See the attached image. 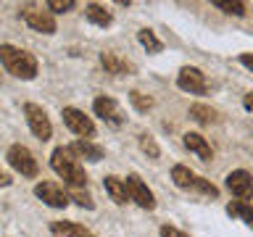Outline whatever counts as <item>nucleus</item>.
Here are the masks:
<instances>
[{
	"mask_svg": "<svg viewBox=\"0 0 253 237\" xmlns=\"http://www.w3.org/2000/svg\"><path fill=\"white\" fill-rule=\"evenodd\" d=\"M50 166L69 187H84L87 174H84L82 166H79V158H77V153L71 148H66V145L55 148L53 156H50Z\"/></svg>",
	"mask_w": 253,
	"mask_h": 237,
	"instance_id": "nucleus-1",
	"label": "nucleus"
},
{
	"mask_svg": "<svg viewBox=\"0 0 253 237\" xmlns=\"http://www.w3.org/2000/svg\"><path fill=\"white\" fill-rule=\"evenodd\" d=\"M0 61L8 69V74L16 79H35L37 77V58L27 50H19L13 45H0Z\"/></svg>",
	"mask_w": 253,
	"mask_h": 237,
	"instance_id": "nucleus-2",
	"label": "nucleus"
},
{
	"mask_svg": "<svg viewBox=\"0 0 253 237\" xmlns=\"http://www.w3.org/2000/svg\"><path fill=\"white\" fill-rule=\"evenodd\" d=\"M171 179H174V185L182 187V190H193V193H201V195H209V198H216L219 195V190L213 187L209 179L198 177L195 171H190L187 166H182V163H177L171 169Z\"/></svg>",
	"mask_w": 253,
	"mask_h": 237,
	"instance_id": "nucleus-3",
	"label": "nucleus"
},
{
	"mask_svg": "<svg viewBox=\"0 0 253 237\" xmlns=\"http://www.w3.org/2000/svg\"><path fill=\"white\" fill-rule=\"evenodd\" d=\"M24 116H27V124H29V129L35 137L40 140H50V134H53V126H50V118H47V114L42 111V106H37V103H27L24 106Z\"/></svg>",
	"mask_w": 253,
	"mask_h": 237,
	"instance_id": "nucleus-4",
	"label": "nucleus"
},
{
	"mask_svg": "<svg viewBox=\"0 0 253 237\" xmlns=\"http://www.w3.org/2000/svg\"><path fill=\"white\" fill-rule=\"evenodd\" d=\"M8 163H11L21 177H37V161H35V156H32L29 148L11 145V150H8Z\"/></svg>",
	"mask_w": 253,
	"mask_h": 237,
	"instance_id": "nucleus-5",
	"label": "nucleus"
},
{
	"mask_svg": "<svg viewBox=\"0 0 253 237\" xmlns=\"http://www.w3.org/2000/svg\"><path fill=\"white\" fill-rule=\"evenodd\" d=\"M21 19L29 24L35 32H42V35H53L55 32V19L50 16V11H40L35 5H24L21 8Z\"/></svg>",
	"mask_w": 253,
	"mask_h": 237,
	"instance_id": "nucleus-6",
	"label": "nucleus"
},
{
	"mask_svg": "<svg viewBox=\"0 0 253 237\" xmlns=\"http://www.w3.org/2000/svg\"><path fill=\"white\" fill-rule=\"evenodd\" d=\"M35 195L50 208H66L69 205V193L61 185H55V182H40L35 187Z\"/></svg>",
	"mask_w": 253,
	"mask_h": 237,
	"instance_id": "nucleus-7",
	"label": "nucleus"
},
{
	"mask_svg": "<svg viewBox=\"0 0 253 237\" xmlns=\"http://www.w3.org/2000/svg\"><path fill=\"white\" fill-rule=\"evenodd\" d=\"M177 84H179V90H185L190 95H203L206 87H209L206 84V74L195 66H182L179 77H177Z\"/></svg>",
	"mask_w": 253,
	"mask_h": 237,
	"instance_id": "nucleus-8",
	"label": "nucleus"
},
{
	"mask_svg": "<svg viewBox=\"0 0 253 237\" xmlns=\"http://www.w3.org/2000/svg\"><path fill=\"white\" fill-rule=\"evenodd\" d=\"M63 124L69 126L74 134H79V137H92L95 134V124L90 116H84L79 108H63Z\"/></svg>",
	"mask_w": 253,
	"mask_h": 237,
	"instance_id": "nucleus-9",
	"label": "nucleus"
},
{
	"mask_svg": "<svg viewBox=\"0 0 253 237\" xmlns=\"http://www.w3.org/2000/svg\"><path fill=\"white\" fill-rule=\"evenodd\" d=\"M126 193H129V200H134L140 208H148V211L156 208L153 193H150L148 185L137 177V174H129V177H126Z\"/></svg>",
	"mask_w": 253,
	"mask_h": 237,
	"instance_id": "nucleus-10",
	"label": "nucleus"
},
{
	"mask_svg": "<svg viewBox=\"0 0 253 237\" xmlns=\"http://www.w3.org/2000/svg\"><path fill=\"white\" fill-rule=\"evenodd\" d=\"M92 108L106 124H111V126H122L124 124V111L114 98H106V95H103V98H95Z\"/></svg>",
	"mask_w": 253,
	"mask_h": 237,
	"instance_id": "nucleus-11",
	"label": "nucleus"
},
{
	"mask_svg": "<svg viewBox=\"0 0 253 237\" xmlns=\"http://www.w3.org/2000/svg\"><path fill=\"white\" fill-rule=\"evenodd\" d=\"M227 187H229V193L237 195V198H248L253 193V177L248 171L237 169V171H232L227 177Z\"/></svg>",
	"mask_w": 253,
	"mask_h": 237,
	"instance_id": "nucleus-12",
	"label": "nucleus"
},
{
	"mask_svg": "<svg viewBox=\"0 0 253 237\" xmlns=\"http://www.w3.org/2000/svg\"><path fill=\"white\" fill-rule=\"evenodd\" d=\"M185 145H187V150H193V153L201 158V161H211V158H213L211 145L206 142L203 134H198V132H187V134H185Z\"/></svg>",
	"mask_w": 253,
	"mask_h": 237,
	"instance_id": "nucleus-13",
	"label": "nucleus"
},
{
	"mask_svg": "<svg viewBox=\"0 0 253 237\" xmlns=\"http://www.w3.org/2000/svg\"><path fill=\"white\" fill-rule=\"evenodd\" d=\"M100 63H103V69H106L108 74H132V71H134L132 63L124 61V58H119L116 53H103Z\"/></svg>",
	"mask_w": 253,
	"mask_h": 237,
	"instance_id": "nucleus-14",
	"label": "nucleus"
},
{
	"mask_svg": "<svg viewBox=\"0 0 253 237\" xmlns=\"http://www.w3.org/2000/svg\"><path fill=\"white\" fill-rule=\"evenodd\" d=\"M103 187H106V193L111 195V200H116L119 205H124L126 200H129L126 182H122L119 177H106V179H103Z\"/></svg>",
	"mask_w": 253,
	"mask_h": 237,
	"instance_id": "nucleus-15",
	"label": "nucleus"
},
{
	"mask_svg": "<svg viewBox=\"0 0 253 237\" xmlns=\"http://www.w3.org/2000/svg\"><path fill=\"white\" fill-rule=\"evenodd\" d=\"M50 232L55 237H90V232L82 224H74V221H53Z\"/></svg>",
	"mask_w": 253,
	"mask_h": 237,
	"instance_id": "nucleus-16",
	"label": "nucleus"
},
{
	"mask_svg": "<svg viewBox=\"0 0 253 237\" xmlns=\"http://www.w3.org/2000/svg\"><path fill=\"white\" fill-rule=\"evenodd\" d=\"M71 150L77 153V158H87V161H92V163H98L100 158H103V148L95 145V142H90V140L74 142V145H71Z\"/></svg>",
	"mask_w": 253,
	"mask_h": 237,
	"instance_id": "nucleus-17",
	"label": "nucleus"
},
{
	"mask_svg": "<svg viewBox=\"0 0 253 237\" xmlns=\"http://www.w3.org/2000/svg\"><path fill=\"white\" fill-rule=\"evenodd\" d=\"M84 16H87V21L90 24H95V27H108L111 21H114V16H111L103 5H98V3H90L84 8Z\"/></svg>",
	"mask_w": 253,
	"mask_h": 237,
	"instance_id": "nucleus-18",
	"label": "nucleus"
},
{
	"mask_svg": "<svg viewBox=\"0 0 253 237\" xmlns=\"http://www.w3.org/2000/svg\"><path fill=\"white\" fill-rule=\"evenodd\" d=\"M227 213H229V216H237V219H243L245 224H248V227L253 229V205L243 203V200H232V203L227 205Z\"/></svg>",
	"mask_w": 253,
	"mask_h": 237,
	"instance_id": "nucleus-19",
	"label": "nucleus"
},
{
	"mask_svg": "<svg viewBox=\"0 0 253 237\" xmlns=\"http://www.w3.org/2000/svg\"><path fill=\"white\" fill-rule=\"evenodd\" d=\"M190 116H193L198 124H213V121H216V111L209 108V106H203V103H195V106L190 108Z\"/></svg>",
	"mask_w": 253,
	"mask_h": 237,
	"instance_id": "nucleus-20",
	"label": "nucleus"
},
{
	"mask_svg": "<svg viewBox=\"0 0 253 237\" xmlns=\"http://www.w3.org/2000/svg\"><path fill=\"white\" fill-rule=\"evenodd\" d=\"M137 40H140V45L145 47L148 53H161V47H164L161 40H158L150 29H140V32H137Z\"/></svg>",
	"mask_w": 253,
	"mask_h": 237,
	"instance_id": "nucleus-21",
	"label": "nucleus"
},
{
	"mask_svg": "<svg viewBox=\"0 0 253 237\" xmlns=\"http://www.w3.org/2000/svg\"><path fill=\"white\" fill-rule=\"evenodd\" d=\"M129 100H132V106L137 108V111H142V114L153 108V98H148V95H142V92H137V90L129 92Z\"/></svg>",
	"mask_w": 253,
	"mask_h": 237,
	"instance_id": "nucleus-22",
	"label": "nucleus"
},
{
	"mask_svg": "<svg viewBox=\"0 0 253 237\" xmlns=\"http://www.w3.org/2000/svg\"><path fill=\"white\" fill-rule=\"evenodd\" d=\"M140 148H142V153H148L150 158H158V145H156V140L150 137V134H140Z\"/></svg>",
	"mask_w": 253,
	"mask_h": 237,
	"instance_id": "nucleus-23",
	"label": "nucleus"
},
{
	"mask_svg": "<svg viewBox=\"0 0 253 237\" xmlns=\"http://www.w3.org/2000/svg\"><path fill=\"white\" fill-rule=\"evenodd\" d=\"M71 198H74V200L82 205V208H92V198H90V193H87V190H82V187H71Z\"/></svg>",
	"mask_w": 253,
	"mask_h": 237,
	"instance_id": "nucleus-24",
	"label": "nucleus"
},
{
	"mask_svg": "<svg viewBox=\"0 0 253 237\" xmlns=\"http://www.w3.org/2000/svg\"><path fill=\"white\" fill-rule=\"evenodd\" d=\"M213 5L221 8L224 13H232V16H245V5H243V3H224V0H213Z\"/></svg>",
	"mask_w": 253,
	"mask_h": 237,
	"instance_id": "nucleus-25",
	"label": "nucleus"
},
{
	"mask_svg": "<svg viewBox=\"0 0 253 237\" xmlns=\"http://www.w3.org/2000/svg\"><path fill=\"white\" fill-rule=\"evenodd\" d=\"M47 8L63 13V11H71V8H74V0H47Z\"/></svg>",
	"mask_w": 253,
	"mask_h": 237,
	"instance_id": "nucleus-26",
	"label": "nucleus"
},
{
	"mask_svg": "<svg viewBox=\"0 0 253 237\" xmlns=\"http://www.w3.org/2000/svg\"><path fill=\"white\" fill-rule=\"evenodd\" d=\"M161 237H187L185 232H179L177 227H169V224H164L161 227Z\"/></svg>",
	"mask_w": 253,
	"mask_h": 237,
	"instance_id": "nucleus-27",
	"label": "nucleus"
},
{
	"mask_svg": "<svg viewBox=\"0 0 253 237\" xmlns=\"http://www.w3.org/2000/svg\"><path fill=\"white\" fill-rule=\"evenodd\" d=\"M8 185H11V174L0 169V187H8Z\"/></svg>",
	"mask_w": 253,
	"mask_h": 237,
	"instance_id": "nucleus-28",
	"label": "nucleus"
},
{
	"mask_svg": "<svg viewBox=\"0 0 253 237\" xmlns=\"http://www.w3.org/2000/svg\"><path fill=\"white\" fill-rule=\"evenodd\" d=\"M240 63H243V66H248V69H253V55L251 53H243L240 55Z\"/></svg>",
	"mask_w": 253,
	"mask_h": 237,
	"instance_id": "nucleus-29",
	"label": "nucleus"
},
{
	"mask_svg": "<svg viewBox=\"0 0 253 237\" xmlns=\"http://www.w3.org/2000/svg\"><path fill=\"white\" fill-rule=\"evenodd\" d=\"M245 106H248V108H253V92H248V95H245Z\"/></svg>",
	"mask_w": 253,
	"mask_h": 237,
	"instance_id": "nucleus-30",
	"label": "nucleus"
}]
</instances>
